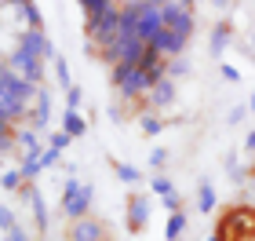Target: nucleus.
I'll list each match as a JSON object with an SVG mask.
<instances>
[{
	"label": "nucleus",
	"instance_id": "nucleus-18",
	"mask_svg": "<svg viewBox=\"0 0 255 241\" xmlns=\"http://www.w3.org/2000/svg\"><path fill=\"white\" fill-rule=\"evenodd\" d=\"M113 168H117V176H121L124 183H135V179H138V172L128 168V165H121V161H113Z\"/></svg>",
	"mask_w": 255,
	"mask_h": 241
},
{
	"label": "nucleus",
	"instance_id": "nucleus-15",
	"mask_svg": "<svg viewBox=\"0 0 255 241\" xmlns=\"http://www.w3.org/2000/svg\"><path fill=\"white\" fill-rule=\"evenodd\" d=\"M55 77H59L62 84H66V91L73 88V84H69V66H66V59H62V55H55Z\"/></svg>",
	"mask_w": 255,
	"mask_h": 241
},
{
	"label": "nucleus",
	"instance_id": "nucleus-14",
	"mask_svg": "<svg viewBox=\"0 0 255 241\" xmlns=\"http://www.w3.org/2000/svg\"><path fill=\"white\" fill-rule=\"evenodd\" d=\"M197 205H201V212H212V209H215V190H212V183H204V187H201Z\"/></svg>",
	"mask_w": 255,
	"mask_h": 241
},
{
	"label": "nucleus",
	"instance_id": "nucleus-10",
	"mask_svg": "<svg viewBox=\"0 0 255 241\" xmlns=\"http://www.w3.org/2000/svg\"><path fill=\"white\" fill-rule=\"evenodd\" d=\"M62 132H69V135H84V132H88V121L80 117L77 110H69L66 117H62Z\"/></svg>",
	"mask_w": 255,
	"mask_h": 241
},
{
	"label": "nucleus",
	"instance_id": "nucleus-17",
	"mask_svg": "<svg viewBox=\"0 0 255 241\" xmlns=\"http://www.w3.org/2000/svg\"><path fill=\"white\" fill-rule=\"evenodd\" d=\"M69 139H73L69 132H55V135H51V150H59V154H62L66 146H69Z\"/></svg>",
	"mask_w": 255,
	"mask_h": 241
},
{
	"label": "nucleus",
	"instance_id": "nucleus-6",
	"mask_svg": "<svg viewBox=\"0 0 255 241\" xmlns=\"http://www.w3.org/2000/svg\"><path fill=\"white\" fill-rule=\"evenodd\" d=\"M18 48H26L29 55H37V59H44V62L51 59V44H48V37H44V29H40V33H37V29H26Z\"/></svg>",
	"mask_w": 255,
	"mask_h": 241
},
{
	"label": "nucleus",
	"instance_id": "nucleus-8",
	"mask_svg": "<svg viewBox=\"0 0 255 241\" xmlns=\"http://www.w3.org/2000/svg\"><path fill=\"white\" fill-rule=\"evenodd\" d=\"M146 99H149V110H164V106H171V102H175V84H171V77H164Z\"/></svg>",
	"mask_w": 255,
	"mask_h": 241
},
{
	"label": "nucleus",
	"instance_id": "nucleus-2",
	"mask_svg": "<svg viewBox=\"0 0 255 241\" xmlns=\"http://www.w3.org/2000/svg\"><path fill=\"white\" fill-rule=\"evenodd\" d=\"M190 4H164L160 7V15H164V29L168 33H175L179 40H190V33H193V15H190Z\"/></svg>",
	"mask_w": 255,
	"mask_h": 241
},
{
	"label": "nucleus",
	"instance_id": "nucleus-22",
	"mask_svg": "<svg viewBox=\"0 0 255 241\" xmlns=\"http://www.w3.org/2000/svg\"><path fill=\"white\" fill-rule=\"evenodd\" d=\"M153 190L160 194V198H168V194H175V190H171V183H168V179H153Z\"/></svg>",
	"mask_w": 255,
	"mask_h": 241
},
{
	"label": "nucleus",
	"instance_id": "nucleus-27",
	"mask_svg": "<svg viewBox=\"0 0 255 241\" xmlns=\"http://www.w3.org/2000/svg\"><path fill=\"white\" fill-rule=\"evenodd\" d=\"M248 110H252V113H255V95H252V102H248Z\"/></svg>",
	"mask_w": 255,
	"mask_h": 241
},
{
	"label": "nucleus",
	"instance_id": "nucleus-16",
	"mask_svg": "<svg viewBox=\"0 0 255 241\" xmlns=\"http://www.w3.org/2000/svg\"><path fill=\"white\" fill-rule=\"evenodd\" d=\"M22 15H26L29 29H37V33H40V15H37V4H22Z\"/></svg>",
	"mask_w": 255,
	"mask_h": 241
},
{
	"label": "nucleus",
	"instance_id": "nucleus-12",
	"mask_svg": "<svg viewBox=\"0 0 255 241\" xmlns=\"http://www.w3.org/2000/svg\"><path fill=\"white\" fill-rule=\"evenodd\" d=\"M138 128H142V135H160L164 124H160V117H153V113H142V117H138Z\"/></svg>",
	"mask_w": 255,
	"mask_h": 241
},
{
	"label": "nucleus",
	"instance_id": "nucleus-19",
	"mask_svg": "<svg viewBox=\"0 0 255 241\" xmlns=\"http://www.w3.org/2000/svg\"><path fill=\"white\" fill-rule=\"evenodd\" d=\"M226 33H230V22H219V29H215V37H212V40H215V44H212L215 51H223V40H226Z\"/></svg>",
	"mask_w": 255,
	"mask_h": 241
},
{
	"label": "nucleus",
	"instance_id": "nucleus-5",
	"mask_svg": "<svg viewBox=\"0 0 255 241\" xmlns=\"http://www.w3.org/2000/svg\"><path fill=\"white\" fill-rule=\"evenodd\" d=\"M69 241H110V231H106L102 220L84 216V220H73V227H69Z\"/></svg>",
	"mask_w": 255,
	"mask_h": 241
},
{
	"label": "nucleus",
	"instance_id": "nucleus-9",
	"mask_svg": "<svg viewBox=\"0 0 255 241\" xmlns=\"http://www.w3.org/2000/svg\"><path fill=\"white\" fill-rule=\"evenodd\" d=\"M80 11H84L88 22H99V18L110 11V4H106V0H80Z\"/></svg>",
	"mask_w": 255,
	"mask_h": 241
},
{
	"label": "nucleus",
	"instance_id": "nucleus-26",
	"mask_svg": "<svg viewBox=\"0 0 255 241\" xmlns=\"http://www.w3.org/2000/svg\"><path fill=\"white\" fill-rule=\"evenodd\" d=\"M248 179H255V161H252V165H248Z\"/></svg>",
	"mask_w": 255,
	"mask_h": 241
},
{
	"label": "nucleus",
	"instance_id": "nucleus-20",
	"mask_svg": "<svg viewBox=\"0 0 255 241\" xmlns=\"http://www.w3.org/2000/svg\"><path fill=\"white\" fill-rule=\"evenodd\" d=\"M0 227H4V234L18 231V227H15V212H11V209H4V212H0Z\"/></svg>",
	"mask_w": 255,
	"mask_h": 241
},
{
	"label": "nucleus",
	"instance_id": "nucleus-24",
	"mask_svg": "<svg viewBox=\"0 0 255 241\" xmlns=\"http://www.w3.org/2000/svg\"><path fill=\"white\" fill-rule=\"evenodd\" d=\"M7 241H33V238H29L26 231H11V234H7Z\"/></svg>",
	"mask_w": 255,
	"mask_h": 241
},
{
	"label": "nucleus",
	"instance_id": "nucleus-11",
	"mask_svg": "<svg viewBox=\"0 0 255 241\" xmlns=\"http://www.w3.org/2000/svg\"><path fill=\"white\" fill-rule=\"evenodd\" d=\"M182 231H186V216H182V212H171V216H168V227H164L168 241H179Z\"/></svg>",
	"mask_w": 255,
	"mask_h": 241
},
{
	"label": "nucleus",
	"instance_id": "nucleus-21",
	"mask_svg": "<svg viewBox=\"0 0 255 241\" xmlns=\"http://www.w3.org/2000/svg\"><path fill=\"white\" fill-rule=\"evenodd\" d=\"M149 165H153V168H164V165H168V150H153V154H149Z\"/></svg>",
	"mask_w": 255,
	"mask_h": 241
},
{
	"label": "nucleus",
	"instance_id": "nucleus-7",
	"mask_svg": "<svg viewBox=\"0 0 255 241\" xmlns=\"http://www.w3.org/2000/svg\"><path fill=\"white\" fill-rule=\"evenodd\" d=\"M146 201L138 198V194H128V231L138 234V231H146Z\"/></svg>",
	"mask_w": 255,
	"mask_h": 241
},
{
	"label": "nucleus",
	"instance_id": "nucleus-28",
	"mask_svg": "<svg viewBox=\"0 0 255 241\" xmlns=\"http://www.w3.org/2000/svg\"><path fill=\"white\" fill-rule=\"evenodd\" d=\"M55 241H69V238H55Z\"/></svg>",
	"mask_w": 255,
	"mask_h": 241
},
{
	"label": "nucleus",
	"instance_id": "nucleus-25",
	"mask_svg": "<svg viewBox=\"0 0 255 241\" xmlns=\"http://www.w3.org/2000/svg\"><path fill=\"white\" fill-rule=\"evenodd\" d=\"M245 146H248V150L255 154V132H252V135H248V139H245Z\"/></svg>",
	"mask_w": 255,
	"mask_h": 241
},
{
	"label": "nucleus",
	"instance_id": "nucleus-1",
	"mask_svg": "<svg viewBox=\"0 0 255 241\" xmlns=\"http://www.w3.org/2000/svg\"><path fill=\"white\" fill-rule=\"evenodd\" d=\"M212 241H255V205H230L215 223Z\"/></svg>",
	"mask_w": 255,
	"mask_h": 241
},
{
	"label": "nucleus",
	"instance_id": "nucleus-3",
	"mask_svg": "<svg viewBox=\"0 0 255 241\" xmlns=\"http://www.w3.org/2000/svg\"><path fill=\"white\" fill-rule=\"evenodd\" d=\"M11 70H15L22 80H29V84H40L44 80V59H37V55H29L26 48H15V55H7Z\"/></svg>",
	"mask_w": 255,
	"mask_h": 241
},
{
	"label": "nucleus",
	"instance_id": "nucleus-13",
	"mask_svg": "<svg viewBox=\"0 0 255 241\" xmlns=\"http://www.w3.org/2000/svg\"><path fill=\"white\" fill-rule=\"evenodd\" d=\"M22 183H26V176H22V168H7L4 172V190H22Z\"/></svg>",
	"mask_w": 255,
	"mask_h": 241
},
{
	"label": "nucleus",
	"instance_id": "nucleus-23",
	"mask_svg": "<svg viewBox=\"0 0 255 241\" xmlns=\"http://www.w3.org/2000/svg\"><path fill=\"white\" fill-rule=\"evenodd\" d=\"M66 99H69V110H77V106H80V88H69Z\"/></svg>",
	"mask_w": 255,
	"mask_h": 241
},
{
	"label": "nucleus",
	"instance_id": "nucleus-4",
	"mask_svg": "<svg viewBox=\"0 0 255 241\" xmlns=\"http://www.w3.org/2000/svg\"><path fill=\"white\" fill-rule=\"evenodd\" d=\"M88 205H91V187H80V183H66L62 212L69 216V220H84V216H88Z\"/></svg>",
	"mask_w": 255,
	"mask_h": 241
}]
</instances>
